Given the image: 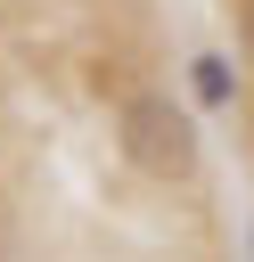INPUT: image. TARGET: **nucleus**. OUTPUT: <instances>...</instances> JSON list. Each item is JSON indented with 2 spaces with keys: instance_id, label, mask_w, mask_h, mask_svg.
<instances>
[{
  "instance_id": "3",
  "label": "nucleus",
  "mask_w": 254,
  "mask_h": 262,
  "mask_svg": "<svg viewBox=\"0 0 254 262\" xmlns=\"http://www.w3.org/2000/svg\"><path fill=\"white\" fill-rule=\"evenodd\" d=\"M238 33H246V57H254V0H246V16H238Z\"/></svg>"
},
{
  "instance_id": "1",
  "label": "nucleus",
  "mask_w": 254,
  "mask_h": 262,
  "mask_svg": "<svg viewBox=\"0 0 254 262\" xmlns=\"http://www.w3.org/2000/svg\"><path fill=\"white\" fill-rule=\"evenodd\" d=\"M115 147H123L147 180H188V172H197V115L172 106L164 90H139V98H123V115H115Z\"/></svg>"
},
{
  "instance_id": "2",
  "label": "nucleus",
  "mask_w": 254,
  "mask_h": 262,
  "mask_svg": "<svg viewBox=\"0 0 254 262\" xmlns=\"http://www.w3.org/2000/svg\"><path fill=\"white\" fill-rule=\"evenodd\" d=\"M188 82H197V98H205V106H229V98H238L229 57H213V49H205V57H188Z\"/></svg>"
}]
</instances>
